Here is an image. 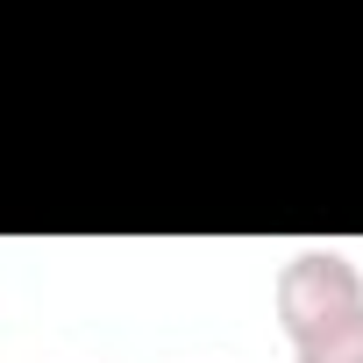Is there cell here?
Returning <instances> with one entry per match:
<instances>
[{
	"instance_id": "obj_2",
	"label": "cell",
	"mask_w": 363,
	"mask_h": 363,
	"mask_svg": "<svg viewBox=\"0 0 363 363\" xmlns=\"http://www.w3.org/2000/svg\"><path fill=\"white\" fill-rule=\"evenodd\" d=\"M292 356L299 363H363V306L342 313V320H328V328H313V335H299Z\"/></svg>"
},
{
	"instance_id": "obj_1",
	"label": "cell",
	"mask_w": 363,
	"mask_h": 363,
	"mask_svg": "<svg viewBox=\"0 0 363 363\" xmlns=\"http://www.w3.org/2000/svg\"><path fill=\"white\" fill-rule=\"evenodd\" d=\"M271 299H278V328L299 342V335H313V328H328V320H342V313L363 306V271L342 250H299L278 271Z\"/></svg>"
}]
</instances>
